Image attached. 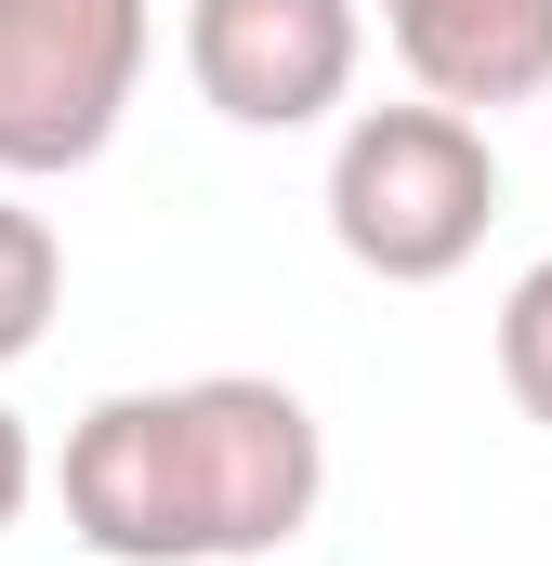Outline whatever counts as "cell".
<instances>
[{
  "instance_id": "2",
  "label": "cell",
  "mask_w": 552,
  "mask_h": 566,
  "mask_svg": "<svg viewBox=\"0 0 552 566\" xmlns=\"http://www.w3.org/2000/svg\"><path fill=\"white\" fill-rule=\"evenodd\" d=\"M487 224H500V145H487V119L421 93V106H355L329 133V238H342L355 277L434 290L487 251Z\"/></svg>"
},
{
  "instance_id": "4",
  "label": "cell",
  "mask_w": 552,
  "mask_h": 566,
  "mask_svg": "<svg viewBox=\"0 0 552 566\" xmlns=\"http://www.w3.org/2000/svg\"><path fill=\"white\" fill-rule=\"evenodd\" d=\"M369 13L355 0H184V80L237 133H316L355 106Z\"/></svg>"
},
{
  "instance_id": "3",
  "label": "cell",
  "mask_w": 552,
  "mask_h": 566,
  "mask_svg": "<svg viewBox=\"0 0 552 566\" xmlns=\"http://www.w3.org/2000/svg\"><path fill=\"white\" fill-rule=\"evenodd\" d=\"M158 13L145 0H0V171H93L145 93Z\"/></svg>"
},
{
  "instance_id": "5",
  "label": "cell",
  "mask_w": 552,
  "mask_h": 566,
  "mask_svg": "<svg viewBox=\"0 0 552 566\" xmlns=\"http://www.w3.org/2000/svg\"><path fill=\"white\" fill-rule=\"evenodd\" d=\"M382 40L460 119H500V106L552 93V0H382Z\"/></svg>"
},
{
  "instance_id": "7",
  "label": "cell",
  "mask_w": 552,
  "mask_h": 566,
  "mask_svg": "<svg viewBox=\"0 0 552 566\" xmlns=\"http://www.w3.org/2000/svg\"><path fill=\"white\" fill-rule=\"evenodd\" d=\"M500 396H513V409L552 434V251H540L513 290H500Z\"/></svg>"
},
{
  "instance_id": "6",
  "label": "cell",
  "mask_w": 552,
  "mask_h": 566,
  "mask_svg": "<svg viewBox=\"0 0 552 566\" xmlns=\"http://www.w3.org/2000/svg\"><path fill=\"white\" fill-rule=\"evenodd\" d=\"M53 303H66V238H53L26 198H0V369H13V356H40Z\"/></svg>"
},
{
  "instance_id": "8",
  "label": "cell",
  "mask_w": 552,
  "mask_h": 566,
  "mask_svg": "<svg viewBox=\"0 0 552 566\" xmlns=\"http://www.w3.org/2000/svg\"><path fill=\"white\" fill-rule=\"evenodd\" d=\"M26 488H40V448H26V422H13V409H0V541H13Z\"/></svg>"
},
{
  "instance_id": "1",
  "label": "cell",
  "mask_w": 552,
  "mask_h": 566,
  "mask_svg": "<svg viewBox=\"0 0 552 566\" xmlns=\"http://www.w3.org/2000/svg\"><path fill=\"white\" fill-rule=\"evenodd\" d=\"M329 501V434L264 369L132 382L66 422V527L106 566H251Z\"/></svg>"
}]
</instances>
